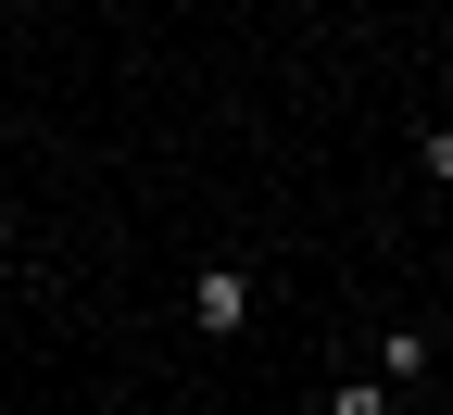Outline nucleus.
<instances>
[{
  "mask_svg": "<svg viewBox=\"0 0 453 415\" xmlns=\"http://www.w3.org/2000/svg\"><path fill=\"white\" fill-rule=\"evenodd\" d=\"M189 327H202V340H240V327H252V265H202V277H189Z\"/></svg>",
  "mask_w": 453,
  "mask_h": 415,
  "instance_id": "obj_1",
  "label": "nucleus"
},
{
  "mask_svg": "<svg viewBox=\"0 0 453 415\" xmlns=\"http://www.w3.org/2000/svg\"><path fill=\"white\" fill-rule=\"evenodd\" d=\"M428 365H441V340H428V327H378V390H416Z\"/></svg>",
  "mask_w": 453,
  "mask_h": 415,
  "instance_id": "obj_2",
  "label": "nucleus"
},
{
  "mask_svg": "<svg viewBox=\"0 0 453 415\" xmlns=\"http://www.w3.org/2000/svg\"><path fill=\"white\" fill-rule=\"evenodd\" d=\"M416 176H428V189H453V127H428V139H416Z\"/></svg>",
  "mask_w": 453,
  "mask_h": 415,
  "instance_id": "obj_3",
  "label": "nucleus"
}]
</instances>
